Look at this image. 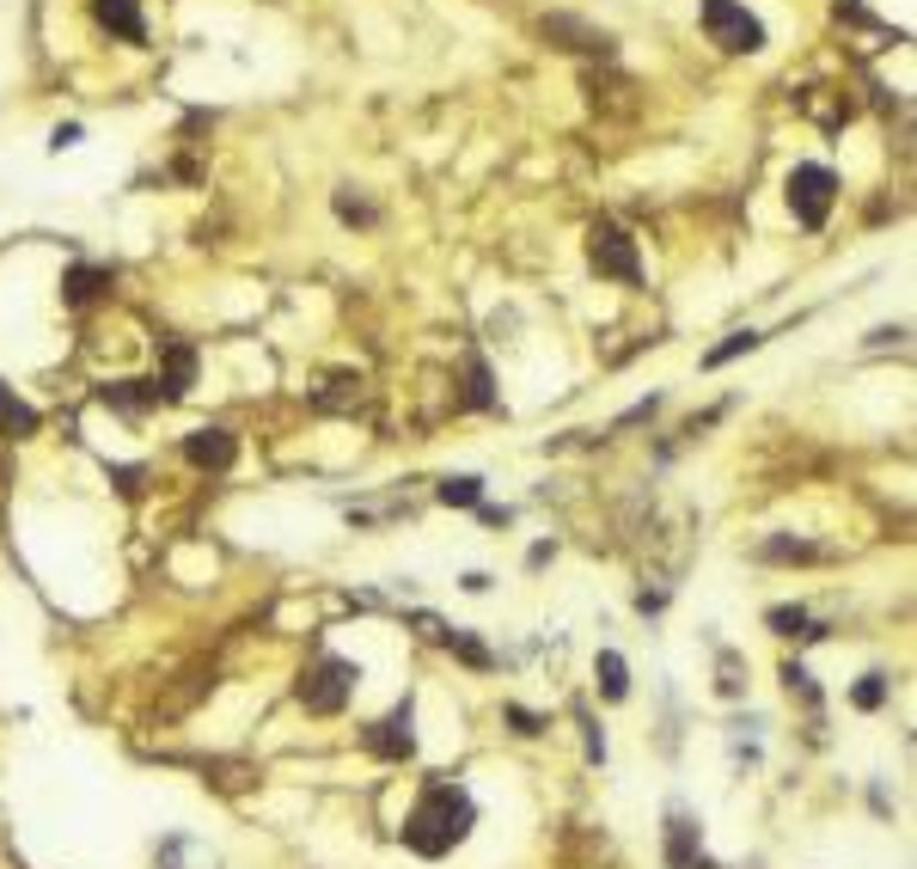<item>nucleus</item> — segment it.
Instances as JSON below:
<instances>
[{
  "mask_svg": "<svg viewBox=\"0 0 917 869\" xmlns=\"http://www.w3.org/2000/svg\"><path fill=\"white\" fill-rule=\"evenodd\" d=\"M477 827V803L472 791H458V784H429V791L417 796V808L404 815V845L417 857H446L465 833Z\"/></svg>",
  "mask_w": 917,
  "mask_h": 869,
  "instance_id": "nucleus-1",
  "label": "nucleus"
},
{
  "mask_svg": "<svg viewBox=\"0 0 917 869\" xmlns=\"http://www.w3.org/2000/svg\"><path fill=\"white\" fill-rule=\"evenodd\" d=\"M355 661H342V656H318L313 668H306V680H301V704L313 716H337L342 704L355 699Z\"/></svg>",
  "mask_w": 917,
  "mask_h": 869,
  "instance_id": "nucleus-2",
  "label": "nucleus"
},
{
  "mask_svg": "<svg viewBox=\"0 0 917 869\" xmlns=\"http://www.w3.org/2000/svg\"><path fill=\"white\" fill-rule=\"evenodd\" d=\"M697 19H704L709 43H721V50H734V55L765 50V25L747 13V7H740V0H704V7H697Z\"/></svg>",
  "mask_w": 917,
  "mask_h": 869,
  "instance_id": "nucleus-3",
  "label": "nucleus"
},
{
  "mask_svg": "<svg viewBox=\"0 0 917 869\" xmlns=\"http://www.w3.org/2000/svg\"><path fill=\"white\" fill-rule=\"evenodd\" d=\"M832 197H839V178H832V166H795V171H789V209H795L801 227H825V214H832Z\"/></svg>",
  "mask_w": 917,
  "mask_h": 869,
  "instance_id": "nucleus-4",
  "label": "nucleus"
},
{
  "mask_svg": "<svg viewBox=\"0 0 917 869\" xmlns=\"http://www.w3.org/2000/svg\"><path fill=\"white\" fill-rule=\"evenodd\" d=\"M588 258H593V270L600 276H618V282H642V258H636V239L624 233V227H612V221H600L588 233Z\"/></svg>",
  "mask_w": 917,
  "mask_h": 869,
  "instance_id": "nucleus-5",
  "label": "nucleus"
},
{
  "mask_svg": "<svg viewBox=\"0 0 917 869\" xmlns=\"http://www.w3.org/2000/svg\"><path fill=\"white\" fill-rule=\"evenodd\" d=\"M410 723H417V711H410V699H404L392 716H380V723L361 735L367 753H380V760H392V765L410 760V753H417V729H410Z\"/></svg>",
  "mask_w": 917,
  "mask_h": 869,
  "instance_id": "nucleus-6",
  "label": "nucleus"
},
{
  "mask_svg": "<svg viewBox=\"0 0 917 869\" xmlns=\"http://www.w3.org/2000/svg\"><path fill=\"white\" fill-rule=\"evenodd\" d=\"M233 453H239L233 429H190V434H183V460L202 465V472H226V465H233Z\"/></svg>",
  "mask_w": 917,
  "mask_h": 869,
  "instance_id": "nucleus-7",
  "label": "nucleus"
},
{
  "mask_svg": "<svg viewBox=\"0 0 917 869\" xmlns=\"http://www.w3.org/2000/svg\"><path fill=\"white\" fill-rule=\"evenodd\" d=\"M197 386V349L190 343H166V374H159V398H183Z\"/></svg>",
  "mask_w": 917,
  "mask_h": 869,
  "instance_id": "nucleus-8",
  "label": "nucleus"
},
{
  "mask_svg": "<svg viewBox=\"0 0 917 869\" xmlns=\"http://www.w3.org/2000/svg\"><path fill=\"white\" fill-rule=\"evenodd\" d=\"M92 13H98V25H105V31H117L123 43H141V38H147L141 0H98V7H92Z\"/></svg>",
  "mask_w": 917,
  "mask_h": 869,
  "instance_id": "nucleus-9",
  "label": "nucleus"
},
{
  "mask_svg": "<svg viewBox=\"0 0 917 869\" xmlns=\"http://www.w3.org/2000/svg\"><path fill=\"white\" fill-rule=\"evenodd\" d=\"M667 863L673 869H709L704 863V851H697V827L673 808V820H667Z\"/></svg>",
  "mask_w": 917,
  "mask_h": 869,
  "instance_id": "nucleus-10",
  "label": "nucleus"
},
{
  "mask_svg": "<svg viewBox=\"0 0 917 869\" xmlns=\"http://www.w3.org/2000/svg\"><path fill=\"white\" fill-rule=\"evenodd\" d=\"M105 289H110V270H98V264H74L62 276V301L67 306H92Z\"/></svg>",
  "mask_w": 917,
  "mask_h": 869,
  "instance_id": "nucleus-11",
  "label": "nucleus"
},
{
  "mask_svg": "<svg viewBox=\"0 0 917 869\" xmlns=\"http://www.w3.org/2000/svg\"><path fill=\"white\" fill-rule=\"evenodd\" d=\"M159 869H221V863H214L209 845H197L190 833H178V839L159 845Z\"/></svg>",
  "mask_w": 917,
  "mask_h": 869,
  "instance_id": "nucleus-12",
  "label": "nucleus"
},
{
  "mask_svg": "<svg viewBox=\"0 0 917 869\" xmlns=\"http://www.w3.org/2000/svg\"><path fill=\"white\" fill-rule=\"evenodd\" d=\"M593 680H600V692L605 699H630V668H624V656L618 649H600V661H593Z\"/></svg>",
  "mask_w": 917,
  "mask_h": 869,
  "instance_id": "nucleus-13",
  "label": "nucleus"
},
{
  "mask_svg": "<svg viewBox=\"0 0 917 869\" xmlns=\"http://www.w3.org/2000/svg\"><path fill=\"white\" fill-rule=\"evenodd\" d=\"M545 38H576L569 43V50H612V38H605V31H588V25H576V19H545Z\"/></svg>",
  "mask_w": 917,
  "mask_h": 869,
  "instance_id": "nucleus-14",
  "label": "nucleus"
},
{
  "mask_svg": "<svg viewBox=\"0 0 917 869\" xmlns=\"http://www.w3.org/2000/svg\"><path fill=\"white\" fill-rule=\"evenodd\" d=\"M441 502L446 509H477V502H484V478H472V472L441 478Z\"/></svg>",
  "mask_w": 917,
  "mask_h": 869,
  "instance_id": "nucleus-15",
  "label": "nucleus"
},
{
  "mask_svg": "<svg viewBox=\"0 0 917 869\" xmlns=\"http://www.w3.org/2000/svg\"><path fill=\"white\" fill-rule=\"evenodd\" d=\"M0 429H7V434H31V429H38V410H31L25 398H13L7 386H0Z\"/></svg>",
  "mask_w": 917,
  "mask_h": 869,
  "instance_id": "nucleus-16",
  "label": "nucleus"
},
{
  "mask_svg": "<svg viewBox=\"0 0 917 869\" xmlns=\"http://www.w3.org/2000/svg\"><path fill=\"white\" fill-rule=\"evenodd\" d=\"M105 398H110V405H123V410H147V405H159V386H147V380H117V386H105Z\"/></svg>",
  "mask_w": 917,
  "mask_h": 869,
  "instance_id": "nucleus-17",
  "label": "nucleus"
},
{
  "mask_svg": "<svg viewBox=\"0 0 917 869\" xmlns=\"http://www.w3.org/2000/svg\"><path fill=\"white\" fill-rule=\"evenodd\" d=\"M759 557H771V564H777V557H783V564H820V545H801V540H765L759 545Z\"/></svg>",
  "mask_w": 917,
  "mask_h": 869,
  "instance_id": "nucleus-18",
  "label": "nucleus"
},
{
  "mask_svg": "<svg viewBox=\"0 0 917 869\" xmlns=\"http://www.w3.org/2000/svg\"><path fill=\"white\" fill-rule=\"evenodd\" d=\"M465 405H477V410H489V405H496V392H489V368H484V362H465Z\"/></svg>",
  "mask_w": 917,
  "mask_h": 869,
  "instance_id": "nucleus-19",
  "label": "nucleus"
},
{
  "mask_svg": "<svg viewBox=\"0 0 917 869\" xmlns=\"http://www.w3.org/2000/svg\"><path fill=\"white\" fill-rule=\"evenodd\" d=\"M759 343H765L759 331H734V337H728V343H716V349H709L704 362H709V368H721V362H734V356H752Z\"/></svg>",
  "mask_w": 917,
  "mask_h": 869,
  "instance_id": "nucleus-20",
  "label": "nucleus"
},
{
  "mask_svg": "<svg viewBox=\"0 0 917 869\" xmlns=\"http://www.w3.org/2000/svg\"><path fill=\"white\" fill-rule=\"evenodd\" d=\"M441 643H446V649H453V656H458V661H472V668H489V661H496V656H489V649H484V643H477V637H472V631H446V637H441Z\"/></svg>",
  "mask_w": 917,
  "mask_h": 869,
  "instance_id": "nucleus-21",
  "label": "nucleus"
},
{
  "mask_svg": "<svg viewBox=\"0 0 917 869\" xmlns=\"http://www.w3.org/2000/svg\"><path fill=\"white\" fill-rule=\"evenodd\" d=\"M337 214H342V221H355V227H373V221H380V214H373V202L355 197V190H337Z\"/></svg>",
  "mask_w": 917,
  "mask_h": 869,
  "instance_id": "nucleus-22",
  "label": "nucleus"
},
{
  "mask_svg": "<svg viewBox=\"0 0 917 869\" xmlns=\"http://www.w3.org/2000/svg\"><path fill=\"white\" fill-rule=\"evenodd\" d=\"M771 631H783V637H813L801 606H771Z\"/></svg>",
  "mask_w": 917,
  "mask_h": 869,
  "instance_id": "nucleus-23",
  "label": "nucleus"
},
{
  "mask_svg": "<svg viewBox=\"0 0 917 869\" xmlns=\"http://www.w3.org/2000/svg\"><path fill=\"white\" fill-rule=\"evenodd\" d=\"M851 699L863 704V711H881V704H887V673H863V685H856Z\"/></svg>",
  "mask_w": 917,
  "mask_h": 869,
  "instance_id": "nucleus-24",
  "label": "nucleus"
},
{
  "mask_svg": "<svg viewBox=\"0 0 917 869\" xmlns=\"http://www.w3.org/2000/svg\"><path fill=\"white\" fill-rule=\"evenodd\" d=\"M721 692H728V699L740 692V661H734V656H721Z\"/></svg>",
  "mask_w": 917,
  "mask_h": 869,
  "instance_id": "nucleus-25",
  "label": "nucleus"
},
{
  "mask_svg": "<svg viewBox=\"0 0 917 869\" xmlns=\"http://www.w3.org/2000/svg\"><path fill=\"white\" fill-rule=\"evenodd\" d=\"M74 142H80V123H62V129L50 135V147H55V154H62V147H74Z\"/></svg>",
  "mask_w": 917,
  "mask_h": 869,
  "instance_id": "nucleus-26",
  "label": "nucleus"
}]
</instances>
